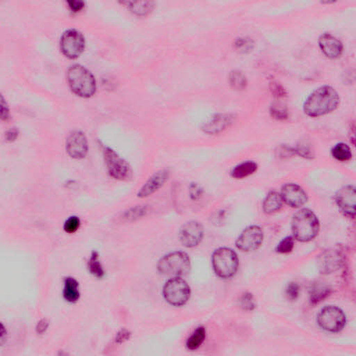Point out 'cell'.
Listing matches in <instances>:
<instances>
[{"label": "cell", "mask_w": 356, "mask_h": 356, "mask_svg": "<svg viewBox=\"0 0 356 356\" xmlns=\"http://www.w3.org/2000/svg\"><path fill=\"white\" fill-rule=\"evenodd\" d=\"M340 96L335 88L324 85L314 90L305 102V113L310 117L326 115L337 109Z\"/></svg>", "instance_id": "obj_1"}, {"label": "cell", "mask_w": 356, "mask_h": 356, "mask_svg": "<svg viewBox=\"0 0 356 356\" xmlns=\"http://www.w3.org/2000/svg\"><path fill=\"white\" fill-rule=\"evenodd\" d=\"M67 80L72 91L84 98L92 97L96 93L95 77L80 64H74L68 68Z\"/></svg>", "instance_id": "obj_2"}, {"label": "cell", "mask_w": 356, "mask_h": 356, "mask_svg": "<svg viewBox=\"0 0 356 356\" xmlns=\"http://www.w3.org/2000/svg\"><path fill=\"white\" fill-rule=\"evenodd\" d=\"M320 222L315 214L308 209L299 210L293 218L292 228L295 239L302 242L311 241L318 235Z\"/></svg>", "instance_id": "obj_3"}, {"label": "cell", "mask_w": 356, "mask_h": 356, "mask_svg": "<svg viewBox=\"0 0 356 356\" xmlns=\"http://www.w3.org/2000/svg\"><path fill=\"white\" fill-rule=\"evenodd\" d=\"M159 272L173 278L184 276L191 269V260L189 255L182 251H174L159 259L157 264Z\"/></svg>", "instance_id": "obj_4"}, {"label": "cell", "mask_w": 356, "mask_h": 356, "mask_svg": "<svg viewBox=\"0 0 356 356\" xmlns=\"http://www.w3.org/2000/svg\"><path fill=\"white\" fill-rule=\"evenodd\" d=\"M212 266L214 272L221 278H230L237 273L239 259L233 249L220 248L212 255Z\"/></svg>", "instance_id": "obj_5"}, {"label": "cell", "mask_w": 356, "mask_h": 356, "mask_svg": "<svg viewBox=\"0 0 356 356\" xmlns=\"http://www.w3.org/2000/svg\"><path fill=\"white\" fill-rule=\"evenodd\" d=\"M102 151L109 176L116 180H130L133 177V170L127 161L111 147L104 146Z\"/></svg>", "instance_id": "obj_6"}, {"label": "cell", "mask_w": 356, "mask_h": 356, "mask_svg": "<svg viewBox=\"0 0 356 356\" xmlns=\"http://www.w3.org/2000/svg\"><path fill=\"white\" fill-rule=\"evenodd\" d=\"M163 295L166 302L171 306H182L190 300V287L185 280L179 277L172 278L164 285Z\"/></svg>", "instance_id": "obj_7"}, {"label": "cell", "mask_w": 356, "mask_h": 356, "mask_svg": "<svg viewBox=\"0 0 356 356\" xmlns=\"http://www.w3.org/2000/svg\"><path fill=\"white\" fill-rule=\"evenodd\" d=\"M85 46V37L78 29H69L61 37V51L70 60L78 58L84 52Z\"/></svg>", "instance_id": "obj_8"}, {"label": "cell", "mask_w": 356, "mask_h": 356, "mask_svg": "<svg viewBox=\"0 0 356 356\" xmlns=\"http://www.w3.org/2000/svg\"><path fill=\"white\" fill-rule=\"evenodd\" d=\"M320 327L326 331L338 332L346 325V316L343 311L336 306H326L322 309L317 316Z\"/></svg>", "instance_id": "obj_9"}, {"label": "cell", "mask_w": 356, "mask_h": 356, "mask_svg": "<svg viewBox=\"0 0 356 356\" xmlns=\"http://www.w3.org/2000/svg\"><path fill=\"white\" fill-rule=\"evenodd\" d=\"M204 237V228L202 224L196 221H191L183 224L179 231L178 237L183 247L191 249L197 247Z\"/></svg>", "instance_id": "obj_10"}, {"label": "cell", "mask_w": 356, "mask_h": 356, "mask_svg": "<svg viewBox=\"0 0 356 356\" xmlns=\"http://www.w3.org/2000/svg\"><path fill=\"white\" fill-rule=\"evenodd\" d=\"M263 239L264 233L260 227L257 226H249L237 238L236 247L243 252L255 251L260 247Z\"/></svg>", "instance_id": "obj_11"}, {"label": "cell", "mask_w": 356, "mask_h": 356, "mask_svg": "<svg viewBox=\"0 0 356 356\" xmlns=\"http://www.w3.org/2000/svg\"><path fill=\"white\" fill-rule=\"evenodd\" d=\"M66 151L69 157L74 159H84L87 155V138L83 132L76 130L69 135L66 139Z\"/></svg>", "instance_id": "obj_12"}, {"label": "cell", "mask_w": 356, "mask_h": 356, "mask_svg": "<svg viewBox=\"0 0 356 356\" xmlns=\"http://www.w3.org/2000/svg\"><path fill=\"white\" fill-rule=\"evenodd\" d=\"M169 178L170 171L168 169L163 168L157 171L141 186L137 193V197L145 198L152 196L164 186Z\"/></svg>", "instance_id": "obj_13"}, {"label": "cell", "mask_w": 356, "mask_h": 356, "mask_svg": "<svg viewBox=\"0 0 356 356\" xmlns=\"http://www.w3.org/2000/svg\"><path fill=\"white\" fill-rule=\"evenodd\" d=\"M335 200L340 210L345 215L354 217L355 215L356 192L353 186H344L338 191Z\"/></svg>", "instance_id": "obj_14"}, {"label": "cell", "mask_w": 356, "mask_h": 356, "mask_svg": "<svg viewBox=\"0 0 356 356\" xmlns=\"http://www.w3.org/2000/svg\"><path fill=\"white\" fill-rule=\"evenodd\" d=\"M281 197L283 202L292 208H298L308 201L306 193L300 186L289 183L283 186Z\"/></svg>", "instance_id": "obj_15"}, {"label": "cell", "mask_w": 356, "mask_h": 356, "mask_svg": "<svg viewBox=\"0 0 356 356\" xmlns=\"http://www.w3.org/2000/svg\"><path fill=\"white\" fill-rule=\"evenodd\" d=\"M233 115L230 114H220L212 117L202 126V130L208 135H216L225 130L233 123Z\"/></svg>", "instance_id": "obj_16"}, {"label": "cell", "mask_w": 356, "mask_h": 356, "mask_svg": "<svg viewBox=\"0 0 356 356\" xmlns=\"http://www.w3.org/2000/svg\"><path fill=\"white\" fill-rule=\"evenodd\" d=\"M318 44L322 52L328 58H338L343 52V44L331 33L322 34L318 39Z\"/></svg>", "instance_id": "obj_17"}, {"label": "cell", "mask_w": 356, "mask_h": 356, "mask_svg": "<svg viewBox=\"0 0 356 356\" xmlns=\"http://www.w3.org/2000/svg\"><path fill=\"white\" fill-rule=\"evenodd\" d=\"M342 253L338 250H330L323 253L320 259V268L326 273L335 271L341 265Z\"/></svg>", "instance_id": "obj_18"}, {"label": "cell", "mask_w": 356, "mask_h": 356, "mask_svg": "<svg viewBox=\"0 0 356 356\" xmlns=\"http://www.w3.org/2000/svg\"><path fill=\"white\" fill-rule=\"evenodd\" d=\"M63 296L67 302L71 303V304H74L80 299L79 283L76 278L72 277H67L65 278Z\"/></svg>", "instance_id": "obj_19"}, {"label": "cell", "mask_w": 356, "mask_h": 356, "mask_svg": "<svg viewBox=\"0 0 356 356\" xmlns=\"http://www.w3.org/2000/svg\"><path fill=\"white\" fill-rule=\"evenodd\" d=\"M257 169V164L253 161H247L237 165L233 169L231 176L235 179H243L255 174Z\"/></svg>", "instance_id": "obj_20"}, {"label": "cell", "mask_w": 356, "mask_h": 356, "mask_svg": "<svg viewBox=\"0 0 356 356\" xmlns=\"http://www.w3.org/2000/svg\"><path fill=\"white\" fill-rule=\"evenodd\" d=\"M283 200L278 193L271 192L264 200L263 210L266 214H273L279 211L283 207Z\"/></svg>", "instance_id": "obj_21"}, {"label": "cell", "mask_w": 356, "mask_h": 356, "mask_svg": "<svg viewBox=\"0 0 356 356\" xmlns=\"http://www.w3.org/2000/svg\"><path fill=\"white\" fill-rule=\"evenodd\" d=\"M88 271L90 274L98 279H101L105 276V271L100 260V255L98 251H92L87 265Z\"/></svg>", "instance_id": "obj_22"}, {"label": "cell", "mask_w": 356, "mask_h": 356, "mask_svg": "<svg viewBox=\"0 0 356 356\" xmlns=\"http://www.w3.org/2000/svg\"><path fill=\"white\" fill-rule=\"evenodd\" d=\"M205 337V329L202 326H200V327L196 328V330L193 332L192 335L188 338L186 344V347L192 351L198 349L203 343Z\"/></svg>", "instance_id": "obj_23"}, {"label": "cell", "mask_w": 356, "mask_h": 356, "mask_svg": "<svg viewBox=\"0 0 356 356\" xmlns=\"http://www.w3.org/2000/svg\"><path fill=\"white\" fill-rule=\"evenodd\" d=\"M148 212V206L145 204L133 207L124 213V219L128 221H137L146 216Z\"/></svg>", "instance_id": "obj_24"}, {"label": "cell", "mask_w": 356, "mask_h": 356, "mask_svg": "<svg viewBox=\"0 0 356 356\" xmlns=\"http://www.w3.org/2000/svg\"><path fill=\"white\" fill-rule=\"evenodd\" d=\"M331 153L332 157L340 162H347L352 157L351 148L344 143H339L332 147Z\"/></svg>", "instance_id": "obj_25"}, {"label": "cell", "mask_w": 356, "mask_h": 356, "mask_svg": "<svg viewBox=\"0 0 356 356\" xmlns=\"http://www.w3.org/2000/svg\"><path fill=\"white\" fill-rule=\"evenodd\" d=\"M329 293L330 289L327 285L322 283L314 285L310 291V302L314 304H318L324 300Z\"/></svg>", "instance_id": "obj_26"}, {"label": "cell", "mask_w": 356, "mask_h": 356, "mask_svg": "<svg viewBox=\"0 0 356 356\" xmlns=\"http://www.w3.org/2000/svg\"><path fill=\"white\" fill-rule=\"evenodd\" d=\"M229 82L232 87L235 90L245 89L247 86V79L245 74L239 70H234L231 72Z\"/></svg>", "instance_id": "obj_27"}, {"label": "cell", "mask_w": 356, "mask_h": 356, "mask_svg": "<svg viewBox=\"0 0 356 356\" xmlns=\"http://www.w3.org/2000/svg\"><path fill=\"white\" fill-rule=\"evenodd\" d=\"M129 9L138 15H145L152 11L153 3L151 2H127Z\"/></svg>", "instance_id": "obj_28"}, {"label": "cell", "mask_w": 356, "mask_h": 356, "mask_svg": "<svg viewBox=\"0 0 356 356\" xmlns=\"http://www.w3.org/2000/svg\"><path fill=\"white\" fill-rule=\"evenodd\" d=\"M81 221L77 216H71L66 219L64 224V230L66 233L74 234L80 229Z\"/></svg>", "instance_id": "obj_29"}, {"label": "cell", "mask_w": 356, "mask_h": 356, "mask_svg": "<svg viewBox=\"0 0 356 356\" xmlns=\"http://www.w3.org/2000/svg\"><path fill=\"white\" fill-rule=\"evenodd\" d=\"M294 238L292 237H287L284 238V239L278 243V247H277V252L283 253V254H286V253H290L293 249H294Z\"/></svg>", "instance_id": "obj_30"}, {"label": "cell", "mask_w": 356, "mask_h": 356, "mask_svg": "<svg viewBox=\"0 0 356 356\" xmlns=\"http://www.w3.org/2000/svg\"><path fill=\"white\" fill-rule=\"evenodd\" d=\"M239 303L243 310H253L255 308L254 298L251 293H245L240 298Z\"/></svg>", "instance_id": "obj_31"}, {"label": "cell", "mask_w": 356, "mask_h": 356, "mask_svg": "<svg viewBox=\"0 0 356 356\" xmlns=\"http://www.w3.org/2000/svg\"><path fill=\"white\" fill-rule=\"evenodd\" d=\"M236 50L240 52H250L253 48V42L249 39H239L235 43Z\"/></svg>", "instance_id": "obj_32"}, {"label": "cell", "mask_w": 356, "mask_h": 356, "mask_svg": "<svg viewBox=\"0 0 356 356\" xmlns=\"http://www.w3.org/2000/svg\"><path fill=\"white\" fill-rule=\"evenodd\" d=\"M286 294L291 300H296L299 295V287L295 283H290L286 289Z\"/></svg>", "instance_id": "obj_33"}, {"label": "cell", "mask_w": 356, "mask_h": 356, "mask_svg": "<svg viewBox=\"0 0 356 356\" xmlns=\"http://www.w3.org/2000/svg\"><path fill=\"white\" fill-rule=\"evenodd\" d=\"M203 190L197 183H192L190 186V197L192 200L199 199L202 196Z\"/></svg>", "instance_id": "obj_34"}, {"label": "cell", "mask_w": 356, "mask_h": 356, "mask_svg": "<svg viewBox=\"0 0 356 356\" xmlns=\"http://www.w3.org/2000/svg\"><path fill=\"white\" fill-rule=\"evenodd\" d=\"M271 113L272 114L273 117L277 119H285L288 117V112L284 108L281 107H277L274 106L271 109Z\"/></svg>", "instance_id": "obj_35"}, {"label": "cell", "mask_w": 356, "mask_h": 356, "mask_svg": "<svg viewBox=\"0 0 356 356\" xmlns=\"http://www.w3.org/2000/svg\"><path fill=\"white\" fill-rule=\"evenodd\" d=\"M1 119L3 121H7L9 119V107L7 105V102L4 99L3 96H1Z\"/></svg>", "instance_id": "obj_36"}, {"label": "cell", "mask_w": 356, "mask_h": 356, "mask_svg": "<svg viewBox=\"0 0 356 356\" xmlns=\"http://www.w3.org/2000/svg\"><path fill=\"white\" fill-rule=\"evenodd\" d=\"M131 333L128 330L126 329H122L118 332L117 338H116V342L117 343H123L130 338Z\"/></svg>", "instance_id": "obj_37"}, {"label": "cell", "mask_w": 356, "mask_h": 356, "mask_svg": "<svg viewBox=\"0 0 356 356\" xmlns=\"http://www.w3.org/2000/svg\"><path fill=\"white\" fill-rule=\"evenodd\" d=\"M271 90L272 91L273 95L277 96V97H284L285 95V90L284 88L280 86V84L278 83H275V82H273L271 84Z\"/></svg>", "instance_id": "obj_38"}, {"label": "cell", "mask_w": 356, "mask_h": 356, "mask_svg": "<svg viewBox=\"0 0 356 356\" xmlns=\"http://www.w3.org/2000/svg\"><path fill=\"white\" fill-rule=\"evenodd\" d=\"M68 4L69 7L72 11L74 12H78V11H81L82 9L84 7L85 3L83 1H80V0H70V1H68Z\"/></svg>", "instance_id": "obj_39"}, {"label": "cell", "mask_w": 356, "mask_h": 356, "mask_svg": "<svg viewBox=\"0 0 356 356\" xmlns=\"http://www.w3.org/2000/svg\"><path fill=\"white\" fill-rule=\"evenodd\" d=\"M48 326L49 322L46 318H43V320L39 321L36 328L37 333L42 335L48 330Z\"/></svg>", "instance_id": "obj_40"}, {"label": "cell", "mask_w": 356, "mask_h": 356, "mask_svg": "<svg viewBox=\"0 0 356 356\" xmlns=\"http://www.w3.org/2000/svg\"><path fill=\"white\" fill-rule=\"evenodd\" d=\"M19 132L17 129L11 128L6 133L5 137L7 141H9V142H13L16 140L17 137H18Z\"/></svg>", "instance_id": "obj_41"}, {"label": "cell", "mask_w": 356, "mask_h": 356, "mask_svg": "<svg viewBox=\"0 0 356 356\" xmlns=\"http://www.w3.org/2000/svg\"><path fill=\"white\" fill-rule=\"evenodd\" d=\"M7 339V330L5 329L3 324H1V337H0V345L3 346Z\"/></svg>", "instance_id": "obj_42"}]
</instances>
